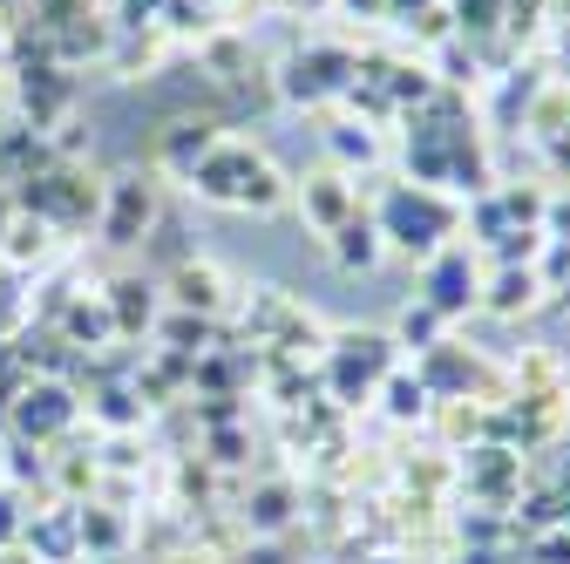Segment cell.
Segmentation results:
<instances>
[{"label": "cell", "instance_id": "cell-1", "mask_svg": "<svg viewBox=\"0 0 570 564\" xmlns=\"http://www.w3.org/2000/svg\"><path fill=\"white\" fill-rule=\"evenodd\" d=\"M190 191L204 204H225V211H278L285 204V177L272 171V157L238 144V136H218V144L190 164Z\"/></svg>", "mask_w": 570, "mask_h": 564}, {"label": "cell", "instance_id": "cell-2", "mask_svg": "<svg viewBox=\"0 0 570 564\" xmlns=\"http://www.w3.org/2000/svg\"><path fill=\"white\" fill-rule=\"evenodd\" d=\"M374 232H381V245H394V252L435 259L442 239L455 232V204H449L435 184H394V191L381 197V211H374Z\"/></svg>", "mask_w": 570, "mask_h": 564}, {"label": "cell", "instance_id": "cell-3", "mask_svg": "<svg viewBox=\"0 0 570 564\" xmlns=\"http://www.w3.org/2000/svg\"><path fill=\"white\" fill-rule=\"evenodd\" d=\"M394 375V340L387 333H340L326 354V381L340 388V401H361L374 381Z\"/></svg>", "mask_w": 570, "mask_h": 564}, {"label": "cell", "instance_id": "cell-4", "mask_svg": "<svg viewBox=\"0 0 570 564\" xmlns=\"http://www.w3.org/2000/svg\"><path fill=\"white\" fill-rule=\"evenodd\" d=\"M150 225H157V184L142 177V171L116 177V184H109V197H102V211H96L102 245H136Z\"/></svg>", "mask_w": 570, "mask_h": 564}, {"label": "cell", "instance_id": "cell-5", "mask_svg": "<svg viewBox=\"0 0 570 564\" xmlns=\"http://www.w3.org/2000/svg\"><path fill=\"white\" fill-rule=\"evenodd\" d=\"M353 76H361V61H353V55H340V48H306V55L285 61V82H278V89L293 96V103H326V96H346Z\"/></svg>", "mask_w": 570, "mask_h": 564}, {"label": "cell", "instance_id": "cell-6", "mask_svg": "<svg viewBox=\"0 0 570 564\" xmlns=\"http://www.w3.org/2000/svg\"><path fill=\"white\" fill-rule=\"evenodd\" d=\"M428 307H435L442 320H455V313H469L475 300H482V272H475V259L462 252V245H449V252H435L428 259V293H421Z\"/></svg>", "mask_w": 570, "mask_h": 564}, {"label": "cell", "instance_id": "cell-7", "mask_svg": "<svg viewBox=\"0 0 570 564\" xmlns=\"http://www.w3.org/2000/svg\"><path fill=\"white\" fill-rule=\"evenodd\" d=\"M293 197H299V218H306L320 239H333L353 211H361V191L346 184V171H313V177H299Z\"/></svg>", "mask_w": 570, "mask_h": 564}, {"label": "cell", "instance_id": "cell-8", "mask_svg": "<svg viewBox=\"0 0 570 564\" xmlns=\"http://www.w3.org/2000/svg\"><path fill=\"white\" fill-rule=\"evenodd\" d=\"M462 476H469V497H482L489 510H503L517 489H523V456L503 449V443H482V449H469Z\"/></svg>", "mask_w": 570, "mask_h": 564}, {"label": "cell", "instance_id": "cell-9", "mask_svg": "<svg viewBox=\"0 0 570 564\" xmlns=\"http://www.w3.org/2000/svg\"><path fill=\"white\" fill-rule=\"evenodd\" d=\"M170 300H177L184 313H197V320H218V313L232 307V286H225V272H218V265L184 259V265L170 272Z\"/></svg>", "mask_w": 570, "mask_h": 564}, {"label": "cell", "instance_id": "cell-10", "mask_svg": "<svg viewBox=\"0 0 570 564\" xmlns=\"http://www.w3.org/2000/svg\"><path fill=\"white\" fill-rule=\"evenodd\" d=\"M482 307L489 313H503V320H517L523 307H537V293H543V279H537V265H495V279H482Z\"/></svg>", "mask_w": 570, "mask_h": 564}, {"label": "cell", "instance_id": "cell-11", "mask_svg": "<svg viewBox=\"0 0 570 564\" xmlns=\"http://www.w3.org/2000/svg\"><path fill=\"white\" fill-rule=\"evenodd\" d=\"M381 252H387V245H381V232H374L367 211H353V218L333 232V259H340L346 272H374V265H381Z\"/></svg>", "mask_w": 570, "mask_h": 564}, {"label": "cell", "instance_id": "cell-12", "mask_svg": "<svg viewBox=\"0 0 570 564\" xmlns=\"http://www.w3.org/2000/svg\"><path fill=\"white\" fill-rule=\"evenodd\" d=\"M109 320H116V333H142L157 320V286L150 279H116L109 286Z\"/></svg>", "mask_w": 570, "mask_h": 564}, {"label": "cell", "instance_id": "cell-13", "mask_svg": "<svg viewBox=\"0 0 570 564\" xmlns=\"http://www.w3.org/2000/svg\"><path fill=\"white\" fill-rule=\"evenodd\" d=\"M218 144V129L210 123H177V129H164V144H157V164L164 171H177V177H190V164Z\"/></svg>", "mask_w": 570, "mask_h": 564}, {"label": "cell", "instance_id": "cell-14", "mask_svg": "<svg viewBox=\"0 0 570 564\" xmlns=\"http://www.w3.org/2000/svg\"><path fill=\"white\" fill-rule=\"evenodd\" d=\"M68 415H76V408H68V395H61V388H28V408H21V429H28V436H48L55 421H68Z\"/></svg>", "mask_w": 570, "mask_h": 564}, {"label": "cell", "instance_id": "cell-15", "mask_svg": "<svg viewBox=\"0 0 570 564\" xmlns=\"http://www.w3.org/2000/svg\"><path fill=\"white\" fill-rule=\"evenodd\" d=\"M285 517H293V489H285V483H265L258 497L245 504V524L252 531H285Z\"/></svg>", "mask_w": 570, "mask_h": 564}, {"label": "cell", "instance_id": "cell-16", "mask_svg": "<svg viewBox=\"0 0 570 564\" xmlns=\"http://www.w3.org/2000/svg\"><path fill=\"white\" fill-rule=\"evenodd\" d=\"M394 347H414V354H428V347H442V313L428 307V300H414L407 313H401V340Z\"/></svg>", "mask_w": 570, "mask_h": 564}, {"label": "cell", "instance_id": "cell-17", "mask_svg": "<svg viewBox=\"0 0 570 564\" xmlns=\"http://www.w3.org/2000/svg\"><path fill=\"white\" fill-rule=\"evenodd\" d=\"M428 401H435V395H428L421 375H414V381H407V375H387V415H394V421H421Z\"/></svg>", "mask_w": 570, "mask_h": 564}, {"label": "cell", "instance_id": "cell-18", "mask_svg": "<svg viewBox=\"0 0 570 564\" xmlns=\"http://www.w3.org/2000/svg\"><path fill=\"white\" fill-rule=\"evenodd\" d=\"M333 150H340L346 164H374V157H381V136H374L367 123H333Z\"/></svg>", "mask_w": 570, "mask_h": 564}, {"label": "cell", "instance_id": "cell-19", "mask_svg": "<svg viewBox=\"0 0 570 564\" xmlns=\"http://www.w3.org/2000/svg\"><path fill=\"white\" fill-rule=\"evenodd\" d=\"M8 239H14V245H8L14 259H35V265L48 259V218H14V232H8Z\"/></svg>", "mask_w": 570, "mask_h": 564}, {"label": "cell", "instance_id": "cell-20", "mask_svg": "<svg viewBox=\"0 0 570 564\" xmlns=\"http://www.w3.org/2000/svg\"><path fill=\"white\" fill-rule=\"evenodd\" d=\"M503 28V0H462V35H489Z\"/></svg>", "mask_w": 570, "mask_h": 564}, {"label": "cell", "instance_id": "cell-21", "mask_svg": "<svg viewBox=\"0 0 570 564\" xmlns=\"http://www.w3.org/2000/svg\"><path fill=\"white\" fill-rule=\"evenodd\" d=\"M164 340H177V347H204L210 340V320H197V313H177V320H164Z\"/></svg>", "mask_w": 570, "mask_h": 564}, {"label": "cell", "instance_id": "cell-22", "mask_svg": "<svg viewBox=\"0 0 570 564\" xmlns=\"http://www.w3.org/2000/svg\"><path fill=\"white\" fill-rule=\"evenodd\" d=\"M14 531H21V517H14V504H8V497H0V544H8Z\"/></svg>", "mask_w": 570, "mask_h": 564}]
</instances>
